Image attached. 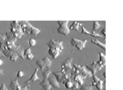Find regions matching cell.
Returning <instances> with one entry per match:
<instances>
[{
	"label": "cell",
	"instance_id": "obj_33",
	"mask_svg": "<svg viewBox=\"0 0 123 90\" xmlns=\"http://www.w3.org/2000/svg\"><path fill=\"white\" fill-rule=\"evenodd\" d=\"M0 90H8V88H6V85L4 83H3L1 85V87H0Z\"/></svg>",
	"mask_w": 123,
	"mask_h": 90
},
{
	"label": "cell",
	"instance_id": "obj_10",
	"mask_svg": "<svg viewBox=\"0 0 123 90\" xmlns=\"http://www.w3.org/2000/svg\"><path fill=\"white\" fill-rule=\"evenodd\" d=\"M48 81L49 84H50L52 87L54 88H57V89H60L61 88V86L59 84V83L57 81V80H56V78H55L53 76H50L48 78Z\"/></svg>",
	"mask_w": 123,
	"mask_h": 90
},
{
	"label": "cell",
	"instance_id": "obj_25",
	"mask_svg": "<svg viewBox=\"0 0 123 90\" xmlns=\"http://www.w3.org/2000/svg\"><path fill=\"white\" fill-rule=\"evenodd\" d=\"M101 27V25L99 24L98 21H93V31H96Z\"/></svg>",
	"mask_w": 123,
	"mask_h": 90
},
{
	"label": "cell",
	"instance_id": "obj_37",
	"mask_svg": "<svg viewBox=\"0 0 123 90\" xmlns=\"http://www.w3.org/2000/svg\"><path fill=\"white\" fill-rule=\"evenodd\" d=\"M103 77H105V78H106V72H105L103 73Z\"/></svg>",
	"mask_w": 123,
	"mask_h": 90
},
{
	"label": "cell",
	"instance_id": "obj_39",
	"mask_svg": "<svg viewBox=\"0 0 123 90\" xmlns=\"http://www.w3.org/2000/svg\"></svg>",
	"mask_w": 123,
	"mask_h": 90
},
{
	"label": "cell",
	"instance_id": "obj_23",
	"mask_svg": "<svg viewBox=\"0 0 123 90\" xmlns=\"http://www.w3.org/2000/svg\"><path fill=\"white\" fill-rule=\"evenodd\" d=\"M6 38H7V39H10V40H12V41H15V42H16L17 40H18V39H16L15 37H14V36L13 34H12L11 31L7 32L6 33Z\"/></svg>",
	"mask_w": 123,
	"mask_h": 90
},
{
	"label": "cell",
	"instance_id": "obj_36",
	"mask_svg": "<svg viewBox=\"0 0 123 90\" xmlns=\"http://www.w3.org/2000/svg\"><path fill=\"white\" fill-rule=\"evenodd\" d=\"M3 63V61L1 60V59H0V66H1Z\"/></svg>",
	"mask_w": 123,
	"mask_h": 90
},
{
	"label": "cell",
	"instance_id": "obj_28",
	"mask_svg": "<svg viewBox=\"0 0 123 90\" xmlns=\"http://www.w3.org/2000/svg\"><path fill=\"white\" fill-rule=\"evenodd\" d=\"M81 34H86V35H89L90 36H92V34L89 32L85 28L84 26H81Z\"/></svg>",
	"mask_w": 123,
	"mask_h": 90
},
{
	"label": "cell",
	"instance_id": "obj_15",
	"mask_svg": "<svg viewBox=\"0 0 123 90\" xmlns=\"http://www.w3.org/2000/svg\"><path fill=\"white\" fill-rule=\"evenodd\" d=\"M19 85V84L18 83V78H16L14 80H11L9 89L10 90H16L17 87Z\"/></svg>",
	"mask_w": 123,
	"mask_h": 90
},
{
	"label": "cell",
	"instance_id": "obj_30",
	"mask_svg": "<svg viewBox=\"0 0 123 90\" xmlns=\"http://www.w3.org/2000/svg\"><path fill=\"white\" fill-rule=\"evenodd\" d=\"M73 86L72 88V90H77L80 88V85L77 83L75 82V81H73Z\"/></svg>",
	"mask_w": 123,
	"mask_h": 90
},
{
	"label": "cell",
	"instance_id": "obj_35",
	"mask_svg": "<svg viewBox=\"0 0 123 90\" xmlns=\"http://www.w3.org/2000/svg\"><path fill=\"white\" fill-rule=\"evenodd\" d=\"M3 75V71L2 69H0V76H2Z\"/></svg>",
	"mask_w": 123,
	"mask_h": 90
},
{
	"label": "cell",
	"instance_id": "obj_4",
	"mask_svg": "<svg viewBox=\"0 0 123 90\" xmlns=\"http://www.w3.org/2000/svg\"><path fill=\"white\" fill-rule=\"evenodd\" d=\"M10 31L13 34L14 37L16 39H19L24 36V32L22 30L21 26L18 24V21H14L10 23Z\"/></svg>",
	"mask_w": 123,
	"mask_h": 90
},
{
	"label": "cell",
	"instance_id": "obj_5",
	"mask_svg": "<svg viewBox=\"0 0 123 90\" xmlns=\"http://www.w3.org/2000/svg\"><path fill=\"white\" fill-rule=\"evenodd\" d=\"M55 77L57 81L64 84L67 80H71V73H62L60 71L52 72V73Z\"/></svg>",
	"mask_w": 123,
	"mask_h": 90
},
{
	"label": "cell",
	"instance_id": "obj_14",
	"mask_svg": "<svg viewBox=\"0 0 123 90\" xmlns=\"http://www.w3.org/2000/svg\"><path fill=\"white\" fill-rule=\"evenodd\" d=\"M85 80V79L83 77L78 75H75V77H74V78H73V81L77 83L80 86H83Z\"/></svg>",
	"mask_w": 123,
	"mask_h": 90
},
{
	"label": "cell",
	"instance_id": "obj_29",
	"mask_svg": "<svg viewBox=\"0 0 123 90\" xmlns=\"http://www.w3.org/2000/svg\"><path fill=\"white\" fill-rule=\"evenodd\" d=\"M29 44L30 45L31 47H34L36 44V40L32 39V38L30 39L29 40Z\"/></svg>",
	"mask_w": 123,
	"mask_h": 90
},
{
	"label": "cell",
	"instance_id": "obj_34",
	"mask_svg": "<svg viewBox=\"0 0 123 90\" xmlns=\"http://www.w3.org/2000/svg\"><path fill=\"white\" fill-rule=\"evenodd\" d=\"M100 34H101L103 36H105H105H106V28H105V27L101 31Z\"/></svg>",
	"mask_w": 123,
	"mask_h": 90
},
{
	"label": "cell",
	"instance_id": "obj_18",
	"mask_svg": "<svg viewBox=\"0 0 123 90\" xmlns=\"http://www.w3.org/2000/svg\"><path fill=\"white\" fill-rule=\"evenodd\" d=\"M80 26H82L81 23H78L77 21H74L73 24L70 26L69 30H76L77 32H79V27Z\"/></svg>",
	"mask_w": 123,
	"mask_h": 90
},
{
	"label": "cell",
	"instance_id": "obj_2",
	"mask_svg": "<svg viewBox=\"0 0 123 90\" xmlns=\"http://www.w3.org/2000/svg\"><path fill=\"white\" fill-rule=\"evenodd\" d=\"M72 72H71V81H73V78L75 75H78L83 77L85 79L86 78H92V73L88 70L85 66L78 65L77 64H74L73 65Z\"/></svg>",
	"mask_w": 123,
	"mask_h": 90
},
{
	"label": "cell",
	"instance_id": "obj_16",
	"mask_svg": "<svg viewBox=\"0 0 123 90\" xmlns=\"http://www.w3.org/2000/svg\"><path fill=\"white\" fill-rule=\"evenodd\" d=\"M24 57L26 56V59L29 60H32L34 59V55L31 53V49L30 48H27L24 50Z\"/></svg>",
	"mask_w": 123,
	"mask_h": 90
},
{
	"label": "cell",
	"instance_id": "obj_19",
	"mask_svg": "<svg viewBox=\"0 0 123 90\" xmlns=\"http://www.w3.org/2000/svg\"><path fill=\"white\" fill-rule=\"evenodd\" d=\"M91 42H92V44H94L95 45H96L97 46L101 48H103V50H106V45L105 44H103V43H101V42H99L98 40L97 39H91Z\"/></svg>",
	"mask_w": 123,
	"mask_h": 90
},
{
	"label": "cell",
	"instance_id": "obj_24",
	"mask_svg": "<svg viewBox=\"0 0 123 90\" xmlns=\"http://www.w3.org/2000/svg\"><path fill=\"white\" fill-rule=\"evenodd\" d=\"M52 73L51 70H50V68H47L46 71H43L42 72V75H43V78H47L48 79L49 77L50 76V75Z\"/></svg>",
	"mask_w": 123,
	"mask_h": 90
},
{
	"label": "cell",
	"instance_id": "obj_27",
	"mask_svg": "<svg viewBox=\"0 0 123 90\" xmlns=\"http://www.w3.org/2000/svg\"><path fill=\"white\" fill-rule=\"evenodd\" d=\"M77 90H93V86H81Z\"/></svg>",
	"mask_w": 123,
	"mask_h": 90
},
{
	"label": "cell",
	"instance_id": "obj_38",
	"mask_svg": "<svg viewBox=\"0 0 123 90\" xmlns=\"http://www.w3.org/2000/svg\"><path fill=\"white\" fill-rule=\"evenodd\" d=\"M4 55H3V54L2 53V52L0 51V57H1V56H3Z\"/></svg>",
	"mask_w": 123,
	"mask_h": 90
},
{
	"label": "cell",
	"instance_id": "obj_20",
	"mask_svg": "<svg viewBox=\"0 0 123 90\" xmlns=\"http://www.w3.org/2000/svg\"><path fill=\"white\" fill-rule=\"evenodd\" d=\"M93 81H92V86H96V85L97 84H98V83H104V81H103V80H100L98 77H97L96 76V75H95V76H93Z\"/></svg>",
	"mask_w": 123,
	"mask_h": 90
},
{
	"label": "cell",
	"instance_id": "obj_1",
	"mask_svg": "<svg viewBox=\"0 0 123 90\" xmlns=\"http://www.w3.org/2000/svg\"><path fill=\"white\" fill-rule=\"evenodd\" d=\"M63 41H55L52 39L50 40L47 45L49 47L48 53L50 55H51L53 59H57V57L62 54L63 50Z\"/></svg>",
	"mask_w": 123,
	"mask_h": 90
},
{
	"label": "cell",
	"instance_id": "obj_9",
	"mask_svg": "<svg viewBox=\"0 0 123 90\" xmlns=\"http://www.w3.org/2000/svg\"><path fill=\"white\" fill-rule=\"evenodd\" d=\"M87 42V40H78V39H76V38L72 37L70 41V43L72 45L75 47L79 50H81L82 49L85 47V44Z\"/></svg>",
	"mask_w": 123,
	"mask_h": 90
},
{
	"label": "cell",
	"instance_id": "obj_13",
	"mask_svg": "<svg viewBox=\"0 0 123 90\" xmlns=\"http://www.w3.org/2000/svg\"><path fill=\"white\" fill-rule=\"evenodd\" d=\"M6 42V34H0V51L3 52L5 49Z\"/></svg>",
	"mask_w": 123,
	"mask_h": 90
},
{
	"label": "cell",
	"instance_id": "obj_8",
	"mask_svg": "<svg viewBox=\"0 0 123 90\" xmlns=\"http://www.w3.org/2000/svg\"><path fill=\"white\" fill-rule=\"evenodd\" d=\"M72 60H73V59L72 58H70V59H67V60H65L64 62V63L62 65L61 70H60V72H62V73H71L72 72V68H73V66H72Z\"/></svg>",
	"mask_w": 123,
	"mask_h": 90
},
{
	"label": "cell",
	"instance_id": "obj_7",
	"mask_svg": "<svg viewBox=\"0 0 123 90\" xmlns=\"http://www.w3.org/2000/svg\"><path fill=\"white\" fill-rule=\"evenodd\" d=\"M86 68L92 74V76H95L98 72H99L103 68L104 66L100 65L97 62H94L91 65H86Z\"/></svg>",
	"mask_w": 123,
	"mask_h": 90
},
{
	"label": "cell",
	"instance_id": "obj_3",
	"mask_svg": "<svg viewBox=\"0 0 123 90\" xmlns=\"http://www.w3.org/2000/svg\"><path fill=\"white\" fill-rule=\"evenodd\" d=\"M18 24L21 26L24 34L27 33L28 35H31L33 37H36L37 35L40 33V32H41L39 29L33 27L27 21H18Z\"/></svg>",
	"mask_w": 123,
	"mask_h": 90
},
{
	"label": "cell",
	"instance_id": "obj_21",
	"mask_svg": "<svg viewBox=\"0 0 123 90\" xmlns=\"http://www.w3.org/2000/svg\"><path fill=\"white\" fill-rule=\"evenodd\" d=\"M36 64L39 67H40V68H41V71H42V72L44 71V68L45 67V63H44V61L43 60H38L36 61Z\"/></svg>",
	"mask_w": 123,
	"mask_h": 90
},
{
	"label": "cell",
	"instance_id": "obj_12",
	"mask_svg": "<svg viewBox=\"0 0 123 90\" xmlns=\"http://www.w3.org/2000/svg\"><path fill=\"white\" fill-rule=\"evenodd\" d=\"M39 84H40V86H42V87L43 88L44 90H50L52 87L49 83L47 78H44L43 80L41 82H40Z\"/></svg>",
	"mask_w": 123,
	"mask_h": 90
},
{
	"label": "cell",
	"instance_id": "obj_26",
	"mask_svg": "<svg viewBox=\"0 0 123 90\" xmlns=\"http://www.w3.org/2000/svg\"><path fill=\"white\" fill-rule=\"evenodd\" d=\"M65 86L67 89H72V86H73V81H71V80H67L66 82L64 83Z\"/></svg>",
	"mask_w": 123,
	"mask_h": 90
},
{
	"label": "cell",
	"instance_id": "obj_6",
	"mask_svg": "<svg viewBox=\"0 0 123 90\" xmlns=\"http://www.w3.org/2000/svg\"><path fill=\"white\" fill-rule=\"evenodd\" d=\"M56 23L59 25V27L57 28V32L65 36H68L70 33L69 27L67 26L68 21H58Z\"/></svg>",
	"mask_w": 123,
	"mask_h": 90
},
{
	"label": "cell",
	"instance_id": "obj_17",
	"mask_svg": "<svg viewBox=\"0 0 123 90\" xmlns=\"http://www.w3.org/2000/svg\"><path fill=\"white\" fill-rule=\"evenodd\" d=\"M98 55H99V60L97 62L99 63L100 65H102V66H105L106 65V56H105V54L102 52L98 53Z\"/></svg>",
	"mask_w": 123,
	"mask_h": 90
},
{
	"label": "cell",
	"instance_id": "obj_31",
	"mask_svg": "<svg viewBox=\"0 0 123 90\" xmlns=\"http://www.w3.org/2000/svg\"><path fill=\"white\" fill-rule=\"evenodd\" d=\"M92 37H102L103 36L100 34H98L96 31H92Z\"/></svg>",
	"mask_w": 123,
	"mask_h": 90
},
{
	"label": "cell",
	"instance_id": "obj_11",
	"mask_svg": "<svg viewBox=\"0 0 123 90\" xmlns=\"http://www.w3.org/2000/svg\"><path fill=\"white\" fill-rule=\"evenodd\" d=\"M38 70H39L38 69V68H36V69H35L34 73L32 74V75L31 76V77L29 79H28V80L25 82V84H26V85H29V84H30V82H31V81L35 82L36 80H40V81H41L40 78L37 77Z\"/></svg>",
	"mask_w": 123,
	"mask_h": 90
},
{
	"label": "cell",
	"instance_id": "obj_22",
	"mask_svg": "<svg viewBox=\"0 0 123 90\" xmlns=\"http://www.w3.org/2000/svg\"><path fill=\"white\" fill-rule=\"evenodd\" d=\"M43 61H44V63L45 65V67H47V68H50L51 67L52 65V61L49 59L47 57H45V58L43 59Z\"/></svg>",
	"mask_w": 123,
	"mask_h": 90
},
{
	"label": "cell",
	"instance_id": "obj_32",
	"mask_svg": "<svg viewBox=\"0 0 123 90\" xmlns=\"http://www.w3.org/2000/svg\"><path fill=\"white\" fill-rule=\"evenodd\" d=\"M24 76V72L23 71H19L17 73V77L18 78H21Z\"/></svg>",
	"mask_w": 123,
	"mask_h": 90
}]
</instances>
